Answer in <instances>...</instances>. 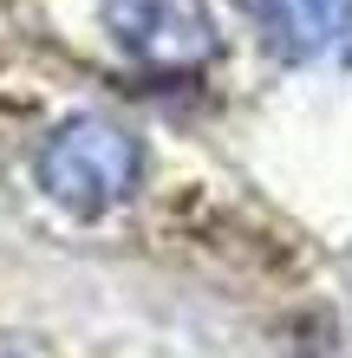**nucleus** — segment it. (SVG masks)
Here are the masks:
<instances>
[{
    "instance_id": "nucleus-1",
    "label": "nucleus",
    "mask_w": 352,
    "mask_h": 358,
    "mask_svg": "<svg viewBox=\"0 0 352 358\" xmlns=\"http://www.w3.org/2000/svg\"><path fill=\"white\" fill-rule=\"evenodd\" d=\"M33 182L46 189V202H59L78 222H98L124 208L143 182V137L131 124H118L105 111H72L59 117L33 150Z\"/></svg>"
},
{
    "instance_id": "nucleus-2",
    "label": "nucleus",
    "mask_w": 352,
    "mask_h": 358,
    "mask_svg": "<svg viewBox=\"0 0 352 358\" xmlns=\"http://www.w3.org/2000/svg\"><path fill=\"white\" fill-rule=\"evenodd\" d=\"M105 33L118 39L124 59H137L143 72H163V78H190L216 66L222 52L216 13L202 0H105Z\"/></svg>"
},
{
    "instance_id": "nucleus-3",
    "label": "nucleus",
    "mask_w": 352,
    "mask_h": 358,
    "mask_svg": "<svg viewBox=\"0 0 352 358\" xmlns=\"http://www.w3.org/2000/svg\"><path fill=\"white\" fill-rule=\"evenodd\" d=\"M248 13L281 59L352 66V0H248Z\"/></svg>"
},
{
    "instance_id": "nucleus-4",
    "label": "nucleus",
    "mask_w": 352,
    "mask_h": 358,
    "mask_svg": "<svg viewBox=\"0 0 352 358\" xmlns=\"http://www.w3.org/2000/svg\"><path fill=\"white\" fill-rule=\"evenodd\" d=\"M0 358H33V352L20 345V339H0Z\"/></svg>"
}]
</instances>
